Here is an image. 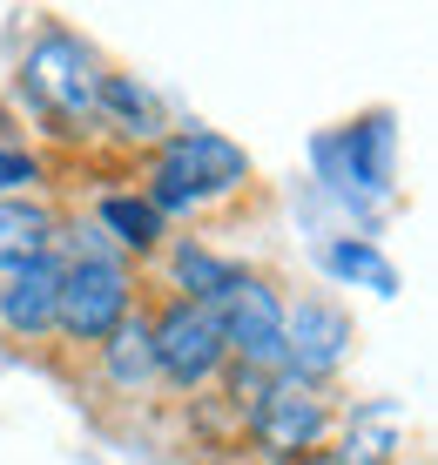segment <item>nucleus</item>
<instances>
[{
    "instance_id": "14",
    "label": "nucleus",
    "mask_w": 438,
    "mask_h": 465,
    "mask_svg": "<svg viewBox=\"0 0 438 465\" xmlns=\"http://www.w3.org/2000/svg\"><path fill=\"white\" fill-rule=\"evenodd\" d=\"M155 263H162V277H169V297H189V303H216L236 283V263L216 256L203 236H175V243H162Z\"/></svg>"
},
{
    "instance_id": "16",
    "label": "nucleus",
    "mask_w": 438,
    "mask_h": 465,
    "mask_svg": "<svg viewBox=\"0 0 438 465\" xmlns=\"http://www.w3.org/2000/svg\"><path fill=\"white\" fill-rule=\"evenodd\" d=\"M324 263H331V277L364 283V291H378V297H392V291H398V270L384 263V256L371 250L364 236H344V243H331V250H324Z\"/></svg>"
},
{
    "instance_id": "17",
    "label": "nucleus",
    "mask_w": 438,
    "mask_h": 465,
    "mask_svg": "<svg viewBox=\"0 0 438 465\" xmlns=\"http://www.w3.org/2000/svg\"><path fill=\"white\" fill-rule=\"evenodd\" d=\"M41 183V155L35 149H0V203L7 196H27Z\"/></svg>"
},
{
    "instance_id": "4",
    "label": "nucleus",
    "mask_w": 438,
    "mask_h": 465,
    "mask_svg": "<svg viewBox=\"0 0 438 465\" xmlns=\"http://www.w3.org/2000/svg\"><path fill=\"white\" fill-rule=\"evenodd\" d=\"M149 344H155V378L169 391L196 398L223 378L230 351H223V324L216 303H189V297H162L149 311Z\"/></svg>"
},
{
    "instance_id": "11",
    "label": "nucleus",
    "mask_w": 438,
    "mask_h": 465,
    "mask_svg": "<svg viewBox=\"0 0 438 465\" xmlns=\"http://www.w3.org/2000/svg\"><path fill=\"white\" fill-rule=\"evenodd\" d=\"M95 371H102V384L115 398H142V391H155V344H149V311H128L115 331H108L102 344H95Z\"/></svg>"
},
{
    "instance_id": "15",
    "label": "nucleus",
    "mask_w": 438,
    "mask_h": 465,
    "mask_svg": "<svg viewBox=\"0 0 438 465\" xmlns=\"http://www.w3.org/2000/svg\"><path fill=\"white\" fill-rule=\"evenodd\" d=\"M55 236H61L55 203H41V196H7L0 203V270H21V263L55 256Z\"/></svg>"
},
{
    "instance_id": "8",
    "label": "nucleus",
    "mask_w": 438,
    "mask_h": 465,
    "mask_svg": "<svg viewBox=\"0 0 438 465\" xmlns=\"http://www.w3.org/2000/svg\"><path fill=\"white\" fill-rule=\"evenodd\" d=\"M392 149H398L392 115H384V108H371L364 122H351V128H337V135H324V142H317V163L331 169V183H337V189L392 196Z\"/></svg>"
},
{
    "instance_id": "18",
    "label": "nucleus",
    "mask_w": 438,
    "mask_h": 465,
    "mask_svg": "<svg viewBox=\"0 0 438 465\" xmlns=\"http://www.w3.org/2000/svg\"><path fill=\"white\" fill-rule=\"evenodd\" d=\"M297 465H337V459L331 452H311V459H297Z\"/></svg>"
},
{
    "instance_id": "12",
    "label": "nucleus",
    "mask_w": 438,
    "mask_h": 465,
    "mask_svg": "<svg viewBox=\"0 0 438 465\" xmlns=\"http://www.w3.org/2000/svg\"><path fill=\"white\" fill-rule=\"evenodd\" d=\"M88 216H95V230L115 243L122 263L128 256H162V243H169V223L142 203V189H108V196H95Z\"/></svg>"
},
{
    "instance_id": "6",
    "label": "nucleus",
    "mask_w": 438,
    "mask_h": 465,
    "mask_svg": "<svg viewBox=\"0 0 438 465\" xmlns=\"http://www.w3.org/2000/svg\"><path fill=\"white\" fill-rule=\"evenodd\" d=\"M223 351L243 371H284V291L264 270H236V283L216 297Z\"/></svg>"
},
{
    "instance_id": "7",
    "label": "nucleus",
    "mask_w": 438,
    "mask_h": 465,
    "mask_svg": "<svg viewBox=\"0 0 438 465\" xmlns=\"http://www.w3.org/2000/svg\"><path fill=\"white\" fill-rule=\"evenodd\" d=\"M351 344H358V324H351V311L337 297H324V291L284 297V371L331 384V371L351 358Z\"/></svg>"
},
{
    "instance_id": "10",
    "label": "nucleus",
    "mask_w": 438,
    "mask_h": 465,
    "mask_svg": "<svg viewBox=\"0 0 438 465\" xmlns=\"http://www.w3.org/2000/svg\"><path fill=\"white\" fill-rule=\"evenodd\" d=\"M95 135H115L122 149H142L149 155L162 135H169V122H162V102L149 82H135V74H102V102H95Z\"/></svg>"
},
{
    "instance_id": "9",
    "label": "nucleus",
    "mask_w": 438,
    "mask_h": 465,
    "mask_svg": "<svg viewBox=\"0 0 438 465\" xmlns=\"http://www.w3.org/2000/svg\"><path fill=\"white\" fill-rule=\"evenodd\" d=\"M55 297H61V263L41 256V263L0 270V344L35 351L55 338Z\"/></svg>"
},
{
    "instance_id": "3",
    "label": "nucleus",
    "mask_w": 438,
    "mask_h": 465,
    "mask_svg": "<svg viewBox=\"0 0 438 465\" xmlns=\"http://www.w3.org/2000/svg\"><path fill=\"white\" fill-rule=\"evenodd\" d=\"M236 431L250 439V452L264 459V465H297V459H311V452L331 445L337 405H331L324 384L297 378V371H270L264 391L250 398V411H243Z\"/></svg>"
},
{
    "instance_id": "5",
    "label": "nucleus",
    "mask_w": 438,
    "mask_h": 465,
    "mask_svg": "<svg viewBox=\"0 0 438 465\" xmlns=\"http://www.w3.org/2000/svg\"><path fill=\"white\" fill-rule=\"evenodd\" d=\"M135 311V270L122 256H102V263H61V297H55V338L68 351H88Z\"/></svg>"
},
{
    "instance_id": "1",
    "label": "nucleus",
    "mask_w": 438,
    "mask_h": 465,
    "mask_svg": "<svg viewBox=\"0 0 438 465\" xmlns=\"http://www.w3.org/2000/svg\"><path fill=\"white\" fill-rule=\"evenodd\" d=\"M102 74H108L102 54H95L81 35L47 27V35L27 47L21 74H14V102H21L47 135L88 142L95 135V102H102Z\"/></svg>"
},
{
    "instance_id": "2",
    "label": "nucleus",
    "mask_w": 438,
    "mask_h": 465,
    "mask_svg": "<svg viewBox=\"0 0 438 465\" xmlns=\"http://www.w3.org/2000/svg\"><path fill=\"white\" fill-rule=\"evenodd\" d=\"M250 155L236 149L230 135H209V128H169V135L149 149V169H142V203L169 223L189 216L216 196H236L250 189Z\"/></svg>"
},
{
    "instance_id": "13",
    "label": "nucleus",
    "mask_w": 438,
    "mask_h": 465,
    "mask_svg": "<svg viewBox=\"0 0 438 465\" xmlns=\"http://www.w3.org/2000/svg\"><path fill=\"white\" fill-rule=\"evenodd\" d=\"M398 411L392 405H358V411H337V431H331V452L337 465H398Z\"/></svg>"
}]
</instances>
